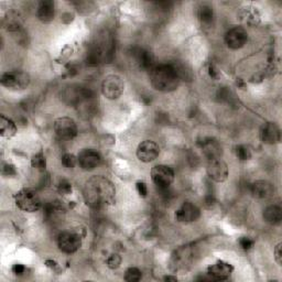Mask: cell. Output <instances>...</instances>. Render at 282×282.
I'll return each mask as SVG.
<instances>
[{"label":"cell","mask_w":282,"mask_h":282,"mask_svg":"<svg viewBox=\"0 0 282 282\" xmlns=\"http://www.w3.org/2000/svg\"><path fill=\"white\" fill-rule=\"evenodd\" d=\"M195 261V248L192 246H183L176 249L171 257L170 267L173 271L187 270Z\"/></svg>","instance_id":"obj_4"},{"label":"cell","mask_w":282,"mask_h":282,"mask_svg":"<svg viewBox=\"0 0 282 282\" xmlns=\"http://www.w3.org/2000/svg\"><path fill=\"white\" fill-rule=\"evenodd\" d=\"M2 85L11 89H24L30 84L28 73L22 71H12L4 73L2 76Z\"/></svg>","instance_id":"obj_7"},{"label":"cell","mask_w":282,"mask_h":282,"mask_svg":"<svg viewBox=\"0 0 282 282\" xmlns=\"http://www.w3.org/2000/svg\"><path fill=\"white\" fill-rule=\"evenodd\" d=\"M208 174L215 182H224L228 177V167L227 164L218 158V159L209 160L208 164Z\"/></svg>","instance_id":"obj_13"},{"label":"cell","mask_w":282,"mask_h":282,"mask_svg":"<svg viewBox=\"0 0 282 282\" xmlns=\"http://www.w3.org/2000/svg\"><path fill=\"white\" fill-rule=\"evenodd\" d=\"M141 277H142L141 271L138 269V268H135V267L129 268V269H127V271L125 273V280L129 281V282L139 281L141 279Z\"/></svg>","instance_id":"obj_29"},{"label":"cell","mask_w":282,"mask_h":282,"mask_svg":"<svg viewBox=\"0 0 282 282\" xmlns=\"http://www.w3.org/2000/svg\"><path fill=\"white\" fill-rule=\"evenodd\" d=\"M201 149L203 151V155L208 158L209 160L218 159L223 155V147L214 138H205L201 142Z\"/></svg>","instance_id":"obj_17"},{"label":"cell","mask_w":282,"mask_h":282,"mask_svg":"<svg viewBox=\"0 0 282 282\" xmlns=\"http://www.w3.org/2000/svg\"><path fill=\"white\" fill-rule=\"evenodd\" d=\"M274 259L281 266L282 264V244H278L274 248Z\"/></svg>","instance_id":"obj_37"},{"label":"cell","mask_w":282,"mask_h":282,"mask_svg":"<svg viewBox=\"0 0 282 282\" xmlns=\"http://www.w3.org/2000/svg\"><path fill=\"white\" fill-rule=\"evenodd\" d=\"M16 204L20 210L32 213L41 208V199L34 190L23 189L16 195Z\"/></svg>","instance_id":"obj_5"},{"label":"cell","mask_w":282,"mask_h":282,"mask_svg":"<svg viewBox=\"0 0 282 282\" xmlns=\"http://www.w3.org/2000/svg\"><path fill=\"white\" fill-rule=\"evenodd\" d=\"M125 89V83L118 75H109L107 76L101 85L102 95L108 99H117L119 98Z\"/></svg>","instance_id":"obj_6"},{"label":"cell","mask_w":282,"mask_h":282,"mask_svg":"<svg viewBox=\"0 0 282 282\" xmlns=\"http://www.w3.org/2000/svg\"><path fill=\"white\" fill-rule=\"evenodd\" d=\"M59 248L65 253H73L80 249L82 245L81 236L72 232H63L58 239Z\"/></svg>","instance_id":"obj_10"},{"label":"cell","mask_w":282,"mask_h":282,"mask_svg":"<svg viewBox=\"0 0 282 282\" xmlns=\"http://www.w3.org/2000/svg\"><path fill=\"white\" fill-rule=\"evenodd\" d=\"M83 196L89 208L99 210L114 203L116 189L108 178L93 176L84 185Z\"/></svg>","instance_id":"obj_1"},{"label":"cell","mask_w":282,"mask_h":282,"mask_svg":"<svg viewBox=\"0 0 282 282\" xmlns=\"http://www.w3.org/2000/svg\"><path fill=\"white\" fill-rule=\"evenodd\" d=\"M136 60L137 63L143 70L150 71L155 66V59L152 53L144 49H139L136 52Z\"/></svg>","instance_id":"obj_22"},{"label":"cell","mask_w":282,"mask_h":282,"mask_svg":"<svg viewBox=\"0 0 282 282\" xmlns=\"http://www.w3.org/2000/svg\"><path fill=\"white\" fill-rule=\"evenodd\" d=\"M251 193L254 197L260 199L270 198L274 194V187L270 182L260 180L251 185Z\"/></svg>","instance_id":"obj_20"},{"label":"cell","mask_w":282,"mask_h":282,"mask_svg":"<svg viewBox=\"0 0 282 282\" xmlns=\"http://www.w3.org/2000/svg\"><path fill=\"white\" fill-rule=\"evenodd\" d=\"M239 245L244 250H249L253 247L254 242L252 239H250L249 237H242L239 239Z\"/></svg>","instance_id":"obj_34"},{"label":"cell","mask_w":282,"mask_h":282,"mask_svg":"<svg viewBox=\"0 0 282 282\" xmlns=\"http://www.w3.org/2000/svg\"><path fill=\"white\" fill-rule=\"evenodd\" d=\"M45 264H46L47 267H50V268H56V267H57V263H56V261H52V260H47Z\"/></svg>","instance_id":"obj_41"},{"label":"cell","mask_w":282,"mask_h":282,"mask_svg":"<svg viewBox=\"0 0 282 282\" xmlns=\"http://www.w3.org/2000/svg\"><path fill=\"white\" fill-rule=\"evenodd\" d=\"M264 218L271 225L280 224L282 221V209L278 205H271L264 211Z\"/></svg>","instance_id":"obj_23"},{"label":"cell","mask_w":282,"mask_h":282,"mask_svg":"<svg viewBox=\"0 0 282 282\" xmlns=\"http://www.w3.org/2000/svg\"><path fill=\"white\" fill-rule=\"evenodd\" d=\"M261 140L268 144L279 143L281 140L280 128L274 122H267L260 130Z\"/></svg>","instance_id":"obj_18"},{"label":"cell","mask_w":282,"mask_h":282,"mask_svg":"<svg viewBox=\"0 0 282 282\" xmlns=\"http://www.w3.org/2000/svg\"><path fill=\"white\" fill-rule=\"evenodd\" d=\"M78 162H79L78 161V158L75 157L74 155L65 153L63 157H62V163H63V166L65 168L72 169V168H74L75 166H76Z\"/></svg>","instance_id":"obj_31"},{"label":"cell","mask_w":282,"mask_h":282,"mask_svg":"<svg viewBox=\"0 0 282 282\" xmlns=\"http://www.w3.org/2000/svg\"><path fill=\"white\" fill-rule=\"evenodd\" d=\"M233 269L234 268L232 265L219 260L216 264L209 267L208 274L213 280H225L230 276Z\"/></svg>","instance_id":"obj_19"},{"label":"cell","mask_w":282,"mask_h":282,"mask_svg":"<svg viewBox=\"0 0 282 282\" xmlns=\"http://www.w3.org/2000/svg\"><path fill=\"white\" fill-rule=\"evenodd\" d=\"M31 164L34 169L39 171H44L46 168V159L42 152L34 155L31 159Z\"/></svg>","instance_id":"obj_26"},{"label":"cell","mask_w":282,"mask_h":282,"mask_svg":"<svg viewBox=\"0 0 282 282\" xmlns=\"http://www.w3.org/2000/svg\"><path fill=\"white\" fill-rule=\"evenodd\" d=\"M204 202H205V205L208 206V208H212L213 205L215 204V197L213 194H208L205 196V199H204Z\"/></svg>","instance_id":"obj_38"},{"label":"cell","mask_w":282,"mask_h":282,"mask_svg":"<svg viewBox=\"0 0 282 282\" xmlns=\"http://www.w3.org/2000/svg\"><path fill=\"white\" fill-rule=\"evenodd\" d=\"M54 15H56V10H54L53 2H51V0H43V2L40 3L38 7L37 16L41 22L43 23L51 22L54 19Z\"/></svg>","instance_id":"obj_21"},{"label":"cell","mask_w":282,"mask_h":282,"mask_svg":"<svg viewBox=\"0 0 282 282\" xmlns=\"http://www.w3.org/2000/svg\"><path fill=\"white\" fill-rule=\"evenodd\" d=\"M54 132L61 139L72 140L78 135V126L70 117H61L54 122Z\"/></svg>","instance_id":"obj_8"},{"label":"cell","mask_w":282,"mask_h":282,"mask_svg":"<svg viewBox=\"0 0 282 282\" xmlns=\"http://www.w3.org/2000/svg\"><path fill=\"white\" fill-rule=\"evenodd\" d=\"M121 265V257L118 253H113L109 256L107 260V266L111 268V269H117Z\"/></svg>","instance_id":"obj_33"},{"label":"cell","mask_w":282,"mask_h":282,"mask_svg":"<svg viewBox=\"0 0 282 282\" xmlns=\"http://www.w3.org/2000/svg\"><path fill=\"white\" fill-rule=\"evenodd\" d=\"M12 271L13 273H16V274H22L24 271H25V268L23 265H20V264H17L12 267Z\"/></svg>","instance_id":"obj_39"},{"label":"cell","mask_w":282,"mask_h":282,"mask_svg":"<svg viewBox=\"0 0 282 282\" xmlns=\"http://www.w3.org/2000/svg\"><path fill=\"white\" fill-rule=\"evenodd\" d=\"M136 189H137V192H138V194L142 197H146L147 194H148V189H147V184L142 182V181H139L136 183Z\"/></svg>","instance_id":"obj_36"},{"label":"cell","mask_w":282,"mask_h":282,"mask_svg":"<svg viewBox=\"0 0 282 282\" xmlns=\"http://www.w3.org/2000/svg\"><path fill=\"white\" fill-rule=\"evenodd\" d=\"M3 174L6 176H15L17 175V170L16 167L12 166V164L7 163L3 168Z\"/></svg>","instance_id":"obj_35"},{"label":"cell","mask_w":282,"mask_h":282,"mask_svg":"<svg viewBox=\"0 0 282 282\" xmlns=\"http://www.w3.org/2000/svg\"><path fill=\"white\" fill-rule=\"evenodd\" d=\"M17 133V126L11 119L5 116L0 117V134L5 138H11Z\"/></svg>","instance_id":"obj_24"},{"label":"cell","mask_w":282,"mask_h":282,"mask_svg":"<svg viewBox=\"0 0 282 282\" xmlns=\"http://www.w3.org/2000/svg\"><path fill=\"white\" fill-rule=\"evenodd\" d=\"M151 177L158 189L170 188L172 182L174 181V171L168 166H156L151 170Z\"/></svg>","instance_id":"obj_9"},{"label":"cell","mask_w":282,"mask_h":282,"mask_svg":"<svg viewBox=\"0 0 282 282\" xmlns=\"http://www.w3.org/2000/svg\"><path fill=\"white\" fill-rule=\"evenodd\" d=\"M180 76L174 64L155 65L150 70V82L155 89L159 92H172L180 84Z\"/></svg>","instance_id":"obj_2"},{"label":"cell","mask_w":282,"mask_h":282,"mask_svg":"<svg viewBox=\"0 0 282 282\" xmlns=\"http://www.w3.org/2000/svg\"><path fill=\"white\" fill-rule=\"evenodd\" d=\"M248 40V33L243 27H234L227 31L225 36L226 44L233 50H238L243 47Z\"/></svg>","instance_id":"obj_11"},{"label":"cell","mask_w":282,"mask_h":282,"mask_svg":"<svg viewBox=\"0 0 282 282\" xmlns=\"http://www.w3.org/2000/svg\"><path fill=\"white\" fill-rule=\"evenodd\" d=\"M160 153V147L155 141L146 140L141 142L137 149V157L141 162L148 163L156 160Z\"/></svg>","instance_id":"obj_14"},{"label":"cell","mask_w":282,"mask_h":282,"mask_svg":"<svg viewBox=\"0 0 282 282\" xmlns=\"http://www.w3.org/2000/svg\"><path fill=\"white\" fill-rule=\"evenodd\" d=\"M197 17L202 24H211L214 20V11L211 6L203 5L198 8Z\"/></svg>","instance_id":"obj_25"},{"label":"cell","mask_w":282,"mask_h":282,"mask_svg":"<svg viewBox=\"0 0 282 282\" xmlns=\"http://www.w3.org/2000/svg\"><path fill=\"white\" fill-rule=\"evenodd\" d=\"M201 216V211L197 206L191 202H184L181 208L175 212V219L177 222L191 223L195 222Z\"/></svg>","instance_id":"obj_16"},{"label":"cell","mask_w":282,"mask_h":282,"mask_svg":"<svg viewBox=\"0 0 282 282\" xmlns=\"http://www.w3.org/2000/svg\"><path fill=\"white\" fill-rule=\"evenodd\" d=\"M217 97L221 101L229 102V104H232V105L234 104V101L236 100L235 96H234V94L230 92V89H228L227 87H222L218 89Z\"/></svg>","instance_id":"obj_27"},{"label":"cell","mask_w":282,"mask_h":282,"mask_svg":"<svg viewBox=\"0 0 282 282\" xmlns=\"http://www.w3.org/2000/svg\"><path fill=\"white\" fill-rule=\"evenodd\" d=\"M236 156H237L238 159L242 160V161L249 160L251 158L250 149L248 147L244 146V144H240V146H238L236 148Z\"/></svg>","instance_id":"obj_30"},{"label":"cell","mask_w":282,"mask_h":282,"mask_svg":"<svg viewBox=\"0 0 282 282\" xmlns=\"http://www.w3.org/2000/svg\"><path fill=\"white\" fill-rule=\"evenodd\" d=\"M115 51L114 40L107 32L99 34L87 53V63L91 65H98L109 62L113 59Z\"/></svg>","instance_id":"obj_3"},{"label":"cell","mask_w":282,"mask_h":282,"mask_svg":"<svg viewBox=\"0 0 282 282\" xmlns=\"http://www.w3.org/2000/svg\"><path fill=\"white\" fill-rule=\"evenodd\" d=\"M209 74H210V76L212 79H217L218 78L219 72H218L217 68L215 67V65H213V64L210 65V67H209Z\"/></svg>","instance_id":"obj_40"},{"label":"cell","mask_w":282,"mask_h":282,"mask_svg":"<svg viewBox=\"0 0 282 282\" xmlns=\"http://www.w3.org/2000/svg\"><path fill=\"white\" fill-rule=\"evenodd\" d=\"M59 193L62 195H67L72 193V184L67 180H61L58 185Z\"/></svg>","instance_id":"obj_32"},{"label":"cell","mask_w":282,"mask_h":282,"mask_svg":"<svg viewBox=\"0 0 282 282\" xmlns=\"http://www.w3.org/2000/svg\"><path fill=\"white\" fill-rule=\"evenodd\" d=\"M164 281H177V278L172 277V276H167V277H164Z\"/></svg>","instance_id":"obj_42"},{"label":"cell","mask_w":282,"mask_h":282,"mask_svg":"<svg viewBox=\"0 0 282 282\" xmlns=\"http://www.w3.org/2000/svg\"><path fill=\"white\" fill-rule=\"evenodd\" d=\"M78 161L82 169L85 171H91L99 166L101 162V157L97 151L93 149H84L80 152Z\"/></svg>","instance_id":"obj_15"},{"label":"cell","mask_w":282,"mask_h":282,"mask_svg":"<svg viewBox=\"0 0 282 282\" xmlns=\"http://www.w3.org/2000/svg\"><path fill=\"white\" fill-rule=\"evenodd\" d=\"M246 15L245 17L247 21H248L249 23H252V24H256L259 22V19H260V16L259 13L257 11V8H254V7H246Z\"/></svg>","instance_id":"obj_28"},{"label":"cell","mask_w":282,"mask_h":282,"mask_svg":"<svg viewBox=\"0 0 282 282\" xmlns=\"http://www.w3.org/2000/svg\"><path fill=\"white\" fill-rule=\"evenodd\" d=\"M93 97V92L86 87H70L66 88L63 93V99L67 104H80V102L88 100Z\"/></svg>","instance_id":"obj_12"}]
</instances>
